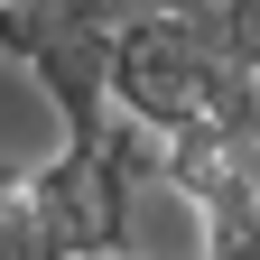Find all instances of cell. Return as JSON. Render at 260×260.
Masks as SVG:
<instances>
[{
	"label": "cell",
	"instance_id": "3",
	"mask_svg": "<svg viewBox=\"0 0 260 260\" xmlns=\"http://www.w3.org/2000/svg\"><path fill=\"white\" fill-rule=\"evenodd\" d=\"M112 260H140V251H112Z\"/></svg>",
	"mask_w": 260,
	"mask_h": 260
},
{
	"label": "cell",
	"instance_id": "1",
	"mask_svg": "<svg viewBox=\"0 0 260 260\" xmlns=\"http://www.w3.org/2000/svg\"><path fill=\"white\" fill-rule=\"evenodd\" d=\"M223 75H233V56H223L214 19H130L112 38V112L158 140L214 121Z\"/></svg>",
	"mask_w": 260,
	"mask_h": 260
},
{
	"label": "cell",
	"instance_id": "2",
	"mask_svg": "<svg viewBox=\"0 0 260 260\" xmlns=\"http://www.w3.org/2000/svg\"><path fill=\"white\" fill-rule=\"evenodd\" d=\"M38 28H47L38 10H19V0H0V56H19V65H28V47H38Z\"/></svg>",
	"mask_w": 260,
	"mask_h": 260
}]
</instances>
